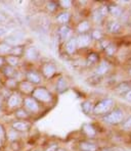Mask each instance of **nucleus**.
I'll list each match as a JSON object with an SVG mask.
<instances>
[{
    "mask_svg": "<svg viewBox=\"0 0 131 151\" xmlns=\"http://www.w3.org/2000/svg\"><path fill=\"white\" fill-rule=\"evenodd\" d=\"M31 97L35 99L38 103H44V104H48L50 102L53 101V95L52 93L45 87H35L34 91H33Z\"/></svg>",
    "mask_w": 131,
    "mask_h": 151,
    "instance_id": "obj_1",
    "label": "nucleus"
},
{
    "mask_svg": "<svg viewBox=\"0 0 131 151\" xmlns=\"http://www.w3.org/2000/svg\"><path fill=\"white\" fill-rule=\"evenodd\" d=\"M114 107V100L112 98H106L99 101L93 106V114L94 115H106L111 112Z\"/></svg>",
    "mask_w": 131,
    "mask_h": 151,
    "instance_id": "obj_2",
    "label": "nucleus"
},
{
    "mask_svg": "<svg viewBox=\"0 0 131 151\" xmlns=\"http://www.w3.org/2000/svg\"><path fill=\"white\" fill-rule=\"evenodd\" d=\"M22 103H23V97L17 91H13L8 95V97L5 100L6 108L9 110H13L22 107Z\"/></svg>",
    "mask_w": 131,
    "mask_h": 151,
    "instance_id": "obj_3",
    "label": "nucleus"
},
{
    "mask_svg": "<svg viewBox=\"0 0 131 151\" xmlns=\"http://www.w3.org/2000/svg\"><path fill=\"white\" fill-rule=\"evenodd\" d=\"M22 107L26 110L30 115L36 114L40 110V104L35 100L33 97L27 96L23 99V103H22Z\"/></svg>",
    "mask_w": 131,
    "mask_h": 151,
    "instance_id": "obj_4",
    "label": "nucleus"
},
{
    "mask_svg": "<svg viewBox=\"0 0 131 151\" xmlns=\"http://www.w3.org/2000/svg\"><path fill=\"white\" fill-rule=\"evenodd\" d=\"M124 113L122 110L120 109H113L111 112H109L108 114L105 115L103 121L109 125H118L123 121Z\"/></svg>",
    "mask_w": 131,
    "mask_h": 151,
    "instance_id": "obj_5",
    "label": "nucleus"
},
{
    "mask_svg": "<svg viewBox=\"0 0 131 151\" xmlns=\"http://www.w3.org/2000/svg\"><path fill=\"white\" fill-rule=\"evenodd\" d=\"M57 68L54 63H44L41 66V76L45 79H51L56 74Z\"/></svg>",
    "mask_w": 131,
    "mask_h": 151,
    "instance_id": "obj_6",
    "label": "nucleus"
},
{
    "mask_svg": "<svg viewBox=\"0 0 131 151\" xmlns=\"http://www.w3.org/2000/svg\"><path fill=\"white\" fill-rule=\"evenodd\" d=\"M10 128L13 129L14 131L19 132L20 134H24L30 131L31 124L28 121H19V119H14L10 124Z\"/></svg>",
    "mask_w": 131,
    "mask_h": 151,
    "instance_id": "obj_7",
    "label": "nucleus"
},
{
    "mask_svg": "<svg viewBox=\"0 0 131 151\" xmlns=\"http://www.w3.org/2000/svg\"><path fill=\"white\" fill-rule=\"evenodd\" d=\"M25 78H26V81H28L29 83H31L34 86L40 85V84L42 83V79H43L41 74L35 70H27L25 74Z\"/></svg>",
    "mask_w": 131,
    "mask_h": 151,
    "instance_id": "obj_8",
    "label": "nucleus"
},
{
    "mask_svg": "<svg viewBox=\"0 0 131 151\" xmlns=\"http://www.w3.org/2000/svg\"><path fill=\"white\" fill-rule=\"evenodd\" d=\"M35 89V86L32 85L31 83H29L26 80H23V81L19 82V85H17V91L20 93V94H24L27 95V96H31Z\"/></svg>",
    "mask_w": 131,
    "mask_h": 151,
    "instance_id": "obj_9",
    "label": "nucleus"
},
{
    "mask_svg": "<svg viewBox=\"0 0 131 151\" xmlns=\"http://www.w3.org/2000/svg\"><path fill=\"white\" fill-rule=\"evenodd\" d=\"M23 39H24V35L23 34L13 33V34L8 35V36L5 38L4 42H5V43H7L9 46H12V47H14V46L23 45V44H22Z\"/></svg>",
    "mask_w": 131,
    "mask_h": 151,
    "instance_id": "obj_10",
    "label": "nucleus"
},
{
    "mask_svg": "<svg viewBox=\"0 0 131 151\" xmlns=\"http://www.w3.org/2000/svg\"><path fill=\"white\" fill-rule=\"evenodd\" d=\"M24 56H25V58L29 61H36L37 59L39 58L40 53L36 47L30 46V47H28V48H25Z\"/></svg>",
    "mask_w": 131,
    "mask_h": 151,
    "instance_id": "obj_11",
    "label": "nucleus"
},
{
    "mask_svg": "<svg viewBox=\"0 0 131 151\" xmlns=\"http://www.w3.org/2000/svg\"><path fill=\"white\" fill-rule=\"evenodd\" d=\"M77 48H86L91 42V37L89 34H81L76 38Z\"/></svg>",
    "mask_w": 131,
    "mask_h": 151,
    "instance_id": "obj_12",
    "label": "nucleus"
},
{
    "mask_svg": "<svg viewBox=\"0 0 131 151\" xmlns=\"http://www.w3.org/2000/svg\"><path fill=\"white\" fill-rule=\"evenodd\" d=\"M110 68H111V65L108 61H106V60L101 61V63L96 66V68H95L94 75L99 78H103L106 74H108V72L110 70Z\"/></svg>",
    "mask_w": 131,
    "mask_h": 151,
    "instance_id": "obj_13",
    "label": "nucleus"
},
{
    "mask_svg": "<svg viewBox=\"0 0 131 151\" xmlns=\"http://www.w3.org/2000/svg\"><path fill=\"white\" fill-rule=\"evenodd\" d=\"M59 36L63 42H67L69 39L72 38V29L67 25L62 26L61 28L59 29Z\"/></svg>",
    "mask_w": 131,
    "mask_h": 151,
    "instance_id": "obj_14",
    "label": "nucleus"
},
{
    "mask_svg": "<svg viewBox=\"0 0 131 151\" xmlns=\"http://www.w3.org/2000/svg\"><path fill=\"white\" fill-rule=\"evenodd\" d=\"M65 48H66V52L70 55H73L76 53V50H77V42H76V38L72 37L71 39H69L68 41L66 42V45H65Z\"/></svg>",
    "mask_w": 131,
    "mask_h": 151,
    "instance_id": "obj_15",
    "label": "nucleus"
},
{
    "mask_svg": "<svg viewBox=\"0 0 131 151\" xmlns=\"http://www.w3.org/2000/svg\"><path fill=\"white\" fill-rule=\"evenodd\" d=\"M1 73L6 79H10V78H15V79H17V68L7 65V64H5V65L1 68Z\"/></svg>",
    "mask_w": 131,
    "mask_h": 151,
    "instance_id": "obj_16",
    "label": "nucleus"
},
{
    "mask_svg": "<svg viewBox=\"0 0 131 151\" xmlns=\"http://www.w3.org/2000/svg\"><path fill=\"white\" fill-rule=\"evenodd\" d=\"M69 83L66 80L65 77H59L56 81V85H55V89L59 93H64L68 90Z\"/></svg>",
    "mask_w": 131,
    "mask_h": 151,
    "instance_id": "obj_17",
    "label": "nucleus"
},
{
    "mask_svg": "<svg viewBox=\"0 0 131 151\" xmlns=\"http://www.w3.org/2000/svg\"><path fill=\"white\" fill-rule=\"evenodd\" d=\"M82 132L88 137V138H94L96 136V129L93 127L91 124H84L81 128Z\"/></svg>",
    "mask_w": 131,
    "mask_h": 151,
    "instance_id": "obj_18",
    "label": "nucleus"
},
{
    "mask_svg": "<svg viewBox=\"0 0 131 151\" xmlns=\"http://www.w3.org/2000/svg\"><path fill=\"white\" fill-rule=\"evenodd\" d=\"M80 151H97L98 147L96 144L92 143L89 141H82L79 143Z\"/></svg>",
    "mask_w": 131,
    "mask_h": 151,
    "instance_id": "obj_19",
    "label": "nucleus"
},
{
    "mask_svg": "<svg viewBox=\"0 0 131 151\" xmlns=\"http://www.w3.org/2000/svg\"><path fill=\"white\" fill-rule=\"evenodd\" d=\"M13 115H14L15 119H19V121H28L31 116L23 107H20V108H17V109H15L14 111H13Z\"/></svg>",
    "mask_w": 131,
    "mask_h": 151,
    "instance_id": "obj_20",
    "label": "nucleus"
},
{
    "mask_svg": "<svg viewBox=\"0 0 131 151\" xmlns=\"http://www.w3.org/2000/svg\"><path fill=\"white\" fill-rule=\"evenodd\" d=\"M5 57V63L7 64V65L9 66H12V68H17V66L20 65V63H21V58L20 57H15L13 56V55H6Z\"/></svg>",
    "mask_w": 131,
    "mask_h": 151,
    "instance_id": "obj_21",
    "label": "nucleus"
},
{
    "mask_svg": "<svg viewBox=\"0 0 131 151\" xmlns=\"http://www.w3.org/2000/svg\"><path fill=\"white\" fill-rule=\"evenodd\" d=\"M17 85H19V81L17 79L15 78H10V79H6L5 82H4V86L7 90H10V91H14L17 89Z\"/></svg>",
    "mask_w": 131,
    "mask_h": 151,
    "instance_id": "obj_22",
    "label": "nucleus"
},
{
    "mask_svg": "<svg viewBox=\"0 0 131 151\" xmlns=\"http://www.w3.org/2000/svg\"><path fill=\"white\" fill-rule=\"evenodd\" d=\"M70 17H71V14L68 12H63L56 15L55 19H56V22L59 24L65 26V25H67V23L70 21Z\"/></svg>",
    "mask_w": 131,
    "mask_h": 151,
    "instance_id": "obj_23",
    "label": "nucleus"
},
{
    "mask_svg": "<svg viewBox=\"0 0 131 151\" xmlns=\"http://www.w3.org/2000/svg\"><path fill=\"white\" fill-rule=\"evenodd\" d=\"M90 29V23L88 21H82L80 22L77 26V32L79 33V35L81 34H87V32Z\"/></svg>",
    "mask_w": 131,
    "mask_h": 151,
    "instance_id": "obj_24",
    "label": "nucleus"
},
{
    "mask_svg": "<svg viewBox=\"0 0 131 151\" xmlns=\"http://www.w3.org/2000/svg\"><path fill=\"white\" fill-rule=\"evenodd\" d=\"M20 138H21V134L12 128L8 132H6V141H9L10 143L14 141H19Z\"/></svg>",
    "mask_w": 131,
    "mask_h": 151,
    "instance_id": "obj_25",
    "label": "nucleus"
},
{
    "mask_svg": "<svg viewBox=\"0 0 131 151\" xmlns=\"http://www.w3.org/2000/svg\"><path fill=\"white\" fill-rule=\"evenodd\" d=\"M130 90H131V85L129 83H127V82H124V83L119 84L116 88V92L118 93V94H121V95L122 94L125 95L126 93H128Z\"/></svg>",
    "mask_w": 131,
    "mask_h": 151,
    "instance_id": "obj_26",
    "label": "nucleus"
},
{
    "mask_svg": "<svg viewBox=\"0 0 131 151\" xmlns=\"http://www.w3.org/2000/svg\"><path fill=\"white\" fill-rule=\"evenodd\" d=\"M121 30V24L117 21H112L108 24V31L112 34H117Z\"/></svg>",
    "mask_w": 131,
    "mask_h": 151,
    "instance_id": "obj_27",
    "label": "nucleus"
},
{
    "mask_svg": "<svg viewBox=\"0 0 131 151\" xmlns=\"http://www.w3.org/2000/svg\"><path fill=\"white\" fill-rule=\"evenodd\" d=\"M24 52H25V46L24 45H19V46H14V47L12 48L10 50V55H13L15 57H20L21 58L24 55Z\"/></svg>",
    "mask_w": 131,
    "mask_h": 151,
    "instance_id": "obj_28",
    "label": "nucleus"
},
{
    "mask_svg": "<svg viewBox=\"0 0 131 151\" xmlns=\"http://www.w3.org/2000/svg\"><path fill=\"white\" fill-rule=\"evenodd\" d=\"M81 109L86 115H90L93 113V104L90 101H84L81 103Z\"/></svg>",
    "mask_w": 131,
    "mask_h": 151,
    "instance_id": "obj_29",
    "label": "nucleus"
},
{
    "mask_svg": "<svg viewBox=\"0 0 131 151\" xmlns=\"http://www.w3.org/2000/svg\"><path fill=\"white\" fill-rule=\"evenodd\" d=\"M12 46H9L5 42H0V56H6L10 53Z\"/></svg>",
    "mask_w": 131,
    "mask_h": 151,
    "instance_id": "obj_30",
    "label": "nucleus"
},
{
    "mask_svg": "<svg viewBox=\"0 0 131 151\" xmlns=\"http://www.w3.org/2000/svg\"><path fill=\"white\" fill-rule=\"evenodd\" d=\"M109 12L112 13L114 17H121L122 13H123V10L121 9V7L118 5H112V6H109Z\"/></svg>",
    "mask_w": 131,
    "mask_h": 151,
    "instance_id": "obj_31",
    "label": "nucleus"
},
{
    "mask_svg": "<svg viewBox=\"0 0 131 151\" xmlns=\"http://www.w3.org/2000/svg\"><path fill=\"white\" fill-rule=\"evenodd\" d=\"M116 49H117V47H116V45H114V44H109L108 46L105 48V51H106V53L108 55H114V53L116 52Z\"/></svg>",
    "mask_w": 131,
    "mask_h": 151,
    "instance_id": "obj_32",
    "label": "nucleus"
},
{
    "mask_svg": "<svg viewBox=\"0 0 131 151\" xmlns=\"http://www.w3.org/2000/svg\"><path fill=\"white\" fill-rule=\"evenodd\" d=\"M98 59V55L96 53H90L87 57V63L88 64H94Z\"/></svg>",
    "mask_w": 131,
    "mask_h": 151,
    "instance_id": "obj_33",
    "label": "nucleus"
},
{
    "mask_svg": "<svg viewBox=\"0 0 131 151\" xmlns=\"http://www.w3.org/2000/svg\"><path fill=\"white\" fill-rule=\"evenodd\" d=\"M90 37H91V39H94V40H101V38H103V33L99 30H94L91 33Z\"/></svg>",
    "mask_w": 131,
    "mask_h": 151,
    "instance_id": "obj_34",
    "label": "nucleus"
},
{
    "mask_svg": "<svg viewBox=\"0 0 131 151\" xmlns=\"http://www.w3.org/2000/svg\"><path fill=\"white\" fill-rule=\"evenodd\" d=\"M59 5L61 6L62 8H64V9H68V8H70L71 6H72V2L70 1V0H65V1H59Z\"/></svg>",
    "mask_w": 131,
    "mask_h": 151,
    "instance_id": "obj_35",
    "label": "nucleus"
},
{
    "mask_svg": "<svg viewBox=\"0 0 131 151\" xmlns=\"http://www.w3.org/2000/svg\"><path fill=\"white\" fill-rule=\"evenodd\" d=\"M92 17H93V19H94L95 22H101V17H103V15L101 14V12H99L98 9H96V10H94V12H93Z\"/></svg>",
    "mask_w": 131,
    "mask_h": 151,
    "instance_id": "obj_36",
    "label": "nucleus"
},
{
    "mask_svg": "<svg viewBox=\"0 0 131 151\" xmlns=\"http://www.w3.org/2000/svg\"><path fill=\"white\" fill-rule=\"evenodd\" d=\"M57 5H59V4H56L55 2L50 1V2H48V3H47V9L49 10V12H54V10L56 9Z\"/></svg>",
    "mask_w": 131,
    "mask_h": 151,
    "instance_id": "obj_37",
    "label": "nucleus"
},
{
    "mask_svg": "<svg viewBox=\"0 0 131 151\" xmlns=\"http://www.w3.org/2000/svg\"><path fill=\"white\" fill-rule=\"evenodd\" d=\"M123 129H125V130H131V116L129 119H126L125 123L123 124Z\"/></svg>",
    "mask_w": 131,
    "mask_h": 151,
    "instance_id": "obj_38",
    "label": "nucleus"
},
{
    "mask_svg": "<svg viewBox=\"0 0 131 151\" xmlns=\"http://www.w3.org/2000/svg\"><path fill=\"white\" fill-rule=\"evenodd\" d=\"M98 10H99V12H101V15H103H103H106V13L109 12V6H106V5H103V6H101V7L99 8Z\"/></svg>",
    "mask_w": 131,
    "mask_h": 151,
    "instance_id": "obj_39",
    "label": "nucleus"
},
{
    "mask_svg": "<svg viewBox=\"0 0 131 151\" xmlns=\"http://www.w3.org/2000/svg\"><path fill=\"white\" fill-rule=\"evenodd\" d=\"M57 149V145L56 144H51V145H49L47 148L45 149V151H55Z\"/></svg>",
    "mask_w": 131,
    "mask_h": 151,
    "instance_id": "obj_40",
    "label": "nucleus"
},
{
    "mask_svg": "<svg viewBox=\"0 0 131 151\" xmlns=\"http://www.w3.org/2000/svg\"><path fill=\"white\" fill-rule=\"evenodd\" d=\"M6 33H7V30H6V28H4V27L0 26V37L5 36Z\"/></svg>",
    "mask_w": 131,
    "mask_h": 151,
    "instance_id": "obj_41",
    "label": "nucleus"
},
{
    "mask_svg": "<svg viewBox=\"0 0 131 151\" xmlns=\"http://www.w3.org/2000/svg\"><path fill=\"white\" fill-rule=\"evenodd\" d=\"M5 57L4 56H0V70L5 65Z\"/></svg>",
    "mask_w": 131,
    "mask_h": 151,
    "instance_id": "obj_42",
    "label": "nucleus"
},
{
    "mask_svg": "<svg viewBox=\"0 0 131 151\" xmlns=\"http://www.w3.org/2000/svg\"><path fill=\"white\" fill-rule=\"evenodd\" d=\"M125 98L127 99L128 101L131 102V90L128 93H126V94H125Z\"/></svg>",
    "mask_w": 131,
    "mask_h": 151,
    "instance_id": "obj_43",
    "label": "nucleus"
},
{
    "mask_svg": "<svg viewBox=\"0 0 131 151\" xmlns=\"http://www.w3.org/2000/svg\"><path fill=\"white\" fill-rule=\"evenodd\" d=\"M2 106H3V97L0 95V110H1Z\"/></svg>",
    "mask_w": 131,
    "mask_h": 151,
    "instance_id": "obj_44",
    "label": "nucleus"
},
{
    "mask_svg": "<svg viewBox=\"0 0 131 151\" xmlns=\"http://www.w3.org/2000/svg\"><path fill=\"white\" fill-rule=\"evenodd\" d=\"M4 21H5V17H4L3 15H1V14H0V24H1V23H3Z\"/></svg>",
    "mask_w": 131,
    "mask_h": 151,
    "instance_id": "obj_45",
    "label": "nucleus"
},
{
    "mask_svg": "<svg viewBox=\"0 0 131 151\" xmlns=\"http://www.w3.org/2000/svg\"><path fill=\"white\" fill-rule=\"evenodd\" d=\"M55 151H67L65 148H62V147H57V149Z\"/></svg>",
    "mask_w": 131,
    "mask_h": 151,
    "instance_id": "obj_46",
    "label": "nucleus"
},
{
    "mask_svg": "<svg viewBox=\"0 0 131 151\" xmlns=\"http://www.w3.org/2000/svg\"><path fill=\"white\" fill-rule=\"evenodd\" d=\"M129 75L131 76V68H130V70H129Z\"/></svg>",
    "mask_w": 131,
    "mask_h": 151,
    "instance_id": "obj_47",
    "label": "nucleus"
},
{
    "mask_svg": "<svg viewBox=\"0 0 131 151\" xmlns=\"http://www.w3.org/2000/svg\"><path fill=\"white\" fill-rule=\"evenodd\" d=\"M35 151H37V150H35Z\"/></svg>",
    "mask_w": 131,
    "mask_h": 151,
    "instance_id": "obj_48",
    "label": "nucleus"
},
{
    "mask_svg": "<svg viewBox=\"0 0 131 151\" xmlns=\"http://www.w3.org/2000/svg\"><path fill=\"white\" fill-rule=\"evenodd\" d=\"M130 63H131V61H130Z\"/></svg>",
    "mask_w": 131,
    "mask_h": 151,
    "instance_id": "obj_49",
    "label": "nucleus"
}]
</instances>
